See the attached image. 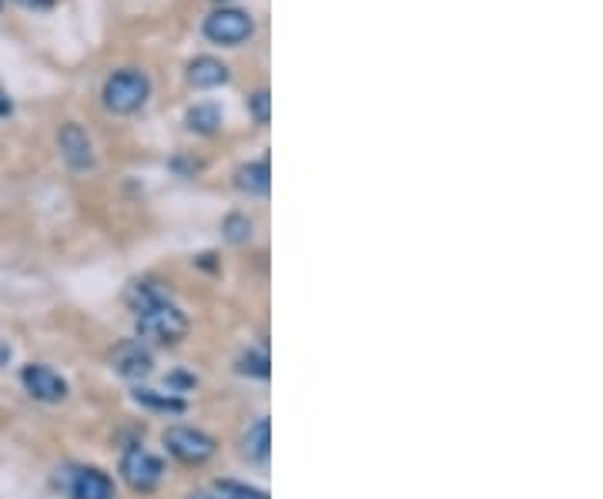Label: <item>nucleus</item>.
I'll list each match as a JSON object with an SVG mask.
<instances>
[{
	"mask_svg": "<svg viewBox=\"0 0 603 499\" xmlns=\"http://www.w3.org/2000/svg\"><path fill=\"white\" fill-rule=\"evenodd\" d=\"M151 94V81L148 74L134 71V67H124V71H114L108 81H104V108L114 111V114H134L145 108Z\"/></svg>",
	"mask_w": 603,
	"mask_h": 499,
	"instance_id": "1",
	"label": "nucleus"
},
{
	"mask_svg": "<svg viewBox=\"0 0 603 499\" xmlns=\"http://www.w3.org/2000/svg\"><path fill=\"white\" fill-rule=\"evenodd\" d=\"M138 335H145V339L158 345H175L188 335V315L165 299L145 312H138Z\"/></svg>",
	"mask_w": 603,
	"mask_h": 499,
	"instance_id": "2",
	"label": "nucleus"
},
{
	"mask_svg": "<svg viewBox=\"0 0 603 499\" xmlns=\"http://www.w3.org/2000/svg\"><path fill=\"white\" fill-rule=\"evenodd\" d=\"M255 34V21L248 11H238V7H218L205 17V37L215 44L238 47L245 44L248 37Z\"/></svg>",
	"mask_w": 603,
	"mask_h": 499,
	"instance_id": "3",
	"label": "nucleus"
},
{
	"mask_svg": "<svg viewBox=\"0 0 603 499\" xmlns=\"http://www.w3.org/2000/svg\"><path fill=\"white\" fill-rule=\"evenodd\" d=\"M165 446H168L171 456L181 459V463H188V466H201L215 456V439L208 433H201V429H191V426H171L165 433Z\"/></svg>",
	"mask_w": 603,
	"mask_h": 499,
	"instance_id": "4",
	"label": "nucleus"
},
{
	"mask_svg": "<svg viewBox=\"0 0 603 499\" xmlns=\"http://www.w3.org/2000/svg\"><path fill=\"white\" fill-rule=\"evenodd\" d=\"M121 473H124V483L131 489L151 493V489H158V483L165 479V463H161L155 453H148V449L134 446L121 459Z\"/></svg>",
	"mask_w": 603,
	"mask_h": 499,
	"instance_id": "5",
	"label": "nucleus"
},
{
	"mask_svg": "<svg viewBox=\"0 0 603 499\" xmlns=\"http://www.w3.org/2000/svg\"><path fill=\"white\" fill-rule=\"evenodd\" d=\"M61 486L71 493V499H111L114 496V483L108 479V473H101V469H94V466L67 469Z\"/></svg>",
	"mask_w": 603,
	"mask_h": 499,
	"instance_id": "6",
	"label": "nucleus"
},
{
	"mask_svg": "<svg viewBox=\"0 0 603 499\" xmlns=\"http://www.w3.org/2000/svg\"><path fill=\"white\" fill-rule=\"evenodd\" d=\"M21 382L37 402H61L67 396V382H64L61 372H54L51 366H41V362L24 366Z\"/></svg>",
	"mask_w": 603,
	"mask_h": 499,
	"instance_id": "7",
	"label": "nucleus"
},
{
	"mask_svg": "<svg viewBox=\"0 0 603 499\" xmlns=\"http://www.w3.org/2000/svg\"><path fill=\"white\" fill-rule=\"evenodd\" d=\"M111 366L124 379H145V376H151V369H155V355H151V349H145L141 342L131 339L114 349Z\"/></svg>",
	"mask_w": 603,
	"mask_h": 499,
	"instance_id": "8",
	"label": "nucleus"
},
{
	"mask_svg": "<svg viewBox=\"0 0 603 499\" xmlns=\"http://www.w3.org/2000/svg\"><path fill=\"white\" fill-rule=\"evenodd\" d=\"M57 148H61V158L71 165L74 171H84L94 165V148L91 138L81 124H64L61 134H57Z\"/></svg>",
	"mask_w": 603,
	"mask_h": 499,
	"instance_id": "9",
	"label": "nucleus"
},
{
	"mask_svg": "<svg viewBox=\"0 0 603 499\" xmlns=\"http://www.w3.org/2000/svg\"><path fill=\"white\" fill-rule=\"evenodd\" d=\"M242 456L248 459V463H268V456H272V422L258 419L245 429Z\"/></svg>",
	"mask_w": 603,
	"mask_h": 499,
	"instance_id": "10",
	"label": "nucleus"
},
{
	"mask_svg": "<svg viewBox=\"0 0 603 499\" xmlns=\"http://www.w3.org/2000/svg\"><path fill=\"white\" fill-rule=\"evenodd\" d=\"M235 185H238V191H245V195H252V198L268 195V188H272L268 161H248V165H242L235 175Z\"/></svg>",
	"mask_w": 603,
	"mask_h": 499,
	"instance_id": "11",
	"label": "nucleus"
},
{
	"mask_svg": "<svg viewBox=\"0 0 603 499\" xmlns=\"http://www.w3.org/2000/svg\"><path fill=\"white\" fill-rule=\"evenodd\" d=\"M188 81L195 84V88H222L228 81V67L222 61H215V57H195V61L188 64Z\"/></svg>",
	"mask_w": 603,
	"mask_h": 499,
	"instance_id": "12",
	"label": "nucleus"
},
{
	"mask_svg": "<svg viewBox=\"0 0 603 499\" xmlns=\"http://www.w3.org/2000/svg\"><path fill=\"white\" fill-rule=\"evenodd\" d=\"M134 402L145 409H155V412H185L188 402L181 396H171V392H155V389H138L134 392Z\"/></svg>",
	"mask_w": 603,
	"mask_h": 499,
	"instance_id": "13",
	"label": "nucleus"
},
{
	"mask_svg": "<svg viewBox=\"0 0 603 499\" xmlns=\"http://www.w3.org/2000/svg\"><path fill=\"white\" fill-rule=\"evenodd\" d=\"M188 128L198 131V134H215L218 124H222V111L215 108V104H195V108L188 111Z\"/></svg>",
	"mask_w": 603,
	"mask_h": 499,
	"instance_id": "14",
	"label": "nucleus"
},
{
	"mask_svg": "<svg viewBox=\"0 0 603 499\" xmlns=\"http://www.w3.org/2000/svg\"><path fill=\"white\" fill-rule=\"evenodd\" d=\"M165 299H168V295L161 292L158 285H151V282H134L128 289V305L134 312H145V309H151V305H158Z\"/></svg>",
	"mask_w": 603,
	"mask_h": 499,
	"instance_id": "15",
	"label": "nucleus"
},
{
	"mask_svg": "<svg viewBox=\"0 0 603 499\" xmlns=\"http://www.w3.org/2000/svg\"><path fill=\"white\" fill-rule=\"evenodd\" d=\"M222 232H225L228 242L242 245V242H248V238H252V222H248L245 215H228L225 225H222Z\"/></svg>",
	"mask_w": 603,
	"mask_h": 499,
	"instance_id": "16",
	"label": "nucleus"
},
{
	"mask_svg": "<svg viewBox=\"0 0 603 499\" xmlns=\"http://www.w3.org/2000/svg\"><path fill=\"white\" fill-rule=\"evenodd\" d=\"M238 372L242 376H255V379H268V355H262V352H248V355H242L238 359Z\"/></svg>",
	"mask_w": 603,
	"mask_h": 499,
	"instance_id": "17",
	"label": "nucleus"
},
{
	"mask_svg": "<svg viewBox=\"0 0 603 499\" xmlns=\"http://www.w3.org/2000/svg\"><path fill=\"white\" fill-rule=\"evenodd\" d=\"M268 104H272V98H268V91H255L252 98H248V108H252V118L258 124H268V118H272V111H268Z\"/></svg>",
	"mask_w": 603,
	"mask_h": 499,
	"instance_id": "18",
	"label": "nucleus"
},
{
	"mask_svg": "<svg viewBox=\"0 0 603 499\" xmlns=\"http://www.w3.org/2000/svg\"><path fill=\"white\" fill-rule=\"evenodd\" d=\"M11 111H14V101H11V94H7L4 84H0V118H7Z\"/></svg>",
	"mask_w": 603,
	"mask_h": 499,
	"instance_id": "19",
	"label": "nucleus"
},
{
	"mask_svg": "<svg viewBox=\"0 0 603 499\" xmlns=\"http://www.w3.org/2000/svg\"><path fill=\"white\" fill-rule=\"evenodd\" d=\"M171 386H181V389H188V386H195V376H185V372H175V376L168 379Z\"/></svg>",
	"mask_w": 603,
	"mask_h": 499,
	"instance_id": "20",
	"label": "nucleus"
},
{
	"mask_svg": "<svg viewBox=\"0 0 603 499\" xmlns=\"http://www.w3.org/2000/svg\"><path fill=\"white\" fill-rule=\"evenodd\" d=\"M21 4H27V7H51L54 0H21Z\"/></svg>",
	"mask_w": 603,
	"mask_h": 499,
	"instance_id": "21",
	"label": "nucleus"
},
{
	"mask_svg": "<svg viewBox=\"0 0 603 499\" xmlns=\"http://www.w3.org/2000/svg\"><path fill=\"white\" fill-rule=\"evenodd\" d=\"M11 359V349H7V345H0V362H7Z\"/></svg>",
	"mask_w": 603,
	"mask_h": 499,
	"instance_id": "22",
	"label": "nucleus"
},
{
	"mask_svg": "<svg viewBox=\"0 0 603 499\" xmlns=\"http://www.w3.org/2000/svg\"><path fill=\"white\" fill-rule=\"evenodd\" d=\"M195 499H212V496H195ZM222 499H235V496H222Z\"/></svg>",
	"mask_w": 603,
	"mask_h": 499,
	"instance_id": "23",
	"label": "nucleus"
}]
</instances>
